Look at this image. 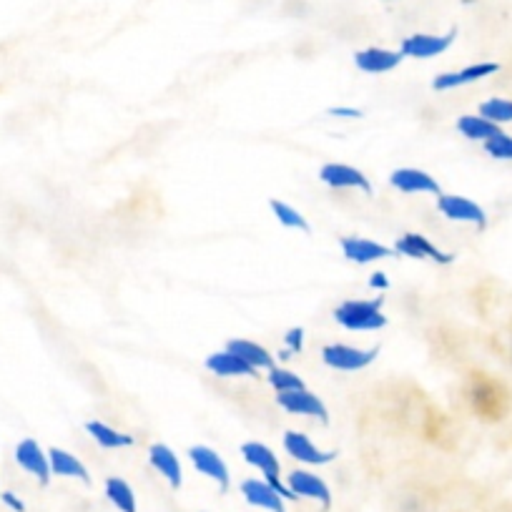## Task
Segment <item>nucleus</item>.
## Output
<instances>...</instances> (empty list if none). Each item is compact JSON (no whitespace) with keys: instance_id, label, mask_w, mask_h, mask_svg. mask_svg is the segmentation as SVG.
Returning a JSON list of instances; mask_svg holds the SVG:
<instances>
[{"instance_id":"obj_20","label":"nucleus","mask_w":512,"mask_h":512,"mask_svg":"<svg viewBox=\"0 0 512 512\" xmlns=\"http://www.w3.org/2000/svg\"><path fill=\"white\" fill-rule=\"evenodd\" d=\"M206 369L216 377H254L256 369L246 364L244 359L236 357L234 352L224 349V352H214L206 357Z\"/></svg>"},{"instance_id":"obj_27","label":"nucleus","mask_w":512,"mask_h":512,"mask_svg":"<svg viewBox=\"0 0 512 512\" xmlns=\"http://www.w3.org/2000/svg\"><path fill=\"white\" fill-rule=\"evenodd\" d=\"M269 384L277 390V395L279 392L304 390V379L299 377L297 372H292V369H282V367L269 369Z\"/></svg>"},{"instance_id":"obj_17","label":"nucleus","mask_w":512,"mask_h":512,"mask_svg":"<svg viewBox=\"0 0 512 512\" xmlns=\"http://www.w3.org/2000/svg\"><path fill=\"white\" fill-rule=\"evenodd\" d=\"M149 462L166 482H169L174 490H179L184 485V470H181V462L176 457V452L169 445H151L149 447Z\"/></svg>"},{"instance_id":"obj_13","label":"nucleus","mask_w":512,"mask_h":512,"mask_svg":"<svg viewBox=\"0 0 512 512\" xmlns=\"http://www.w3.org/2000/svg\"><path fill=\"white\" fill-rule=\"evenodd\" d=\"M395 254H405L410 259H432L437 264H452L455 262V256L447 254V251L437 249L427 236L422 234H405L400 241L395 244Z\"/></svg>"},{"instance_id":"obj_23","label":"nucleus","mask_w":512,"mask_h":512,"mask_svg":"<svg viewBox=\"0 0 512 512\" xmlns=\"http://www.w3.org/2000/svg\"><path fill=\"white\" fill-rule=\"evenodd\" d=\"M86 432L106 450H121V447L134 445V437L126 435V432H118L113 427H108L106 422H86Z\"/></svg>"},{"instance_id":"obj_22","label":"nucleus","mask_w":512,"mask_h":512,"mask_svg":"<svg viewBox=\"0 0 512 512\" xmlns=\"http://www.w3.org/2000/svg\"><path fill=\"white\" fill-rule=\"evenodd\" d=\"M457 131H460L465 139L482 141V144L502 134V128L497 126V123L487 121L485 116H462V118H457Z\"/></svg>"},{"instance_id":"obj_16","label":"nucleus","mask_w":512,"mask_h":512,"mask_svg":"<svg viewBox=\"0 0 512 512\" xmlns=\"http://www.w3.org/2000/svg\"><path fill=\"white\" fill-rule=\"evenodd\" d=\"M390 184L402 194H435L440 196V184L435 176H430L422 169H397L392 171Z\"/></svg>"},{"instance_id":"obj_11","label":"nucleus","mask_w":512,"mask_h":512,"mask_svg":"<svg viewBox=\"0 0 512 512\" xmlns=\"http://www.w3.org/2000/svg\"><path fill=\"white\" fill-rule=\"evenodd\" d=\"M339 244H342V254L354 264L382 262V259H390L395 254V249H390V246H384L372 239H362V236H344Z\"/></svg>"},{"instance_id":"obj_3","label":"nucleus","mask_w":512,"mask_h":512,"mask_svg":"<svg viewBox=\"0 0 512 512\" xmlns=\"http://www.w3.org/2000/svg\"><path fill=\"white\" fill-rule=\"evenodd\" d=\"M377 354L379 349L349 347V344H327L322 349L324 364L337 369V372H359V369L369 367L377 359Z\"/></svg>"},{"instance_id":"obj_10","label":"nucleus","mask_w":512,"mask_h":512,"mask_svg":"<svg viewBox=\"0 0 512 512\" xmlns=\"http://www.w3.org/2000/svg\"><path fill=\"white\" fill-rule=\"evenodd\" d=\"M284 450L289 452V457L304 462V465H329L334 460V452L319 450L312 440H309L304 432L289 430L284 432Z\"/></svg>"},{"instance_id":"obj_2","label":"nucleus","mask_w":512,"mask_h":512,"mask_svg":"<svg viewBox=\"0 0 512 512\" xmlns=\"http://www.w3.org/2000/svg\"><path fill=\"white\" fill-rule=\"evenodd\" d=\"M241 457H244L251 467H256V470L262 472L264 480H267L284 500H294L292 490H289L287 485H282V477H279L282 475V465H279L277 455H274L267 445H262V442H244V445H241Z\"/></svg>"},{"instance_id":"obj_19","label":"nucleus","mask_w":512,"mask_h":512,"mask_svg":"<svg viewBox=\"0 0 512 512\" xmlns=\"http://www.w3.org/2000/svg\"><path fill=\"white\" fill-rule=\"evenodd\" d=\"M48 462H51V472L56 477H71V480L83 482V485H91V472H88V467L68 450L51 447L48 450Z\"/></svg>"},{"instance_id":"obj_12","label":"nucleus","mask_w":512,"mask_h":512,"mask_svg":"<svg viewBox=\"0 0 512 512\" xmlns=\"http://www.w3.org/2000/svg\"><path fill=\"white\" fill-rule=\"evenodd\" d=\"M319 179L327 186H332V189H359L364 194L372 191V184H369L367 176L347 164H324L322 171H319Z\"/></svg>"},{"instance_id":"obj_6","label":"nucleus","mask_w":512,"mask_h":512,"mask_svg":"<svg viewBox=\"0 0 512 512\" xmlns=\"http://www.w3.org/2000/svg\"><path fill=\"white\" fill-rule=\"evenodd\" d=\"M455 43V31L445 33V36H432V33H415V36L405 38L402 41L400 53L405 58H420V61H427V58L442 56L447 48Z\"/></svg>"},{"instance_id":"obj_26","label":"nucleus","mask_w":512,"mask_h":512,"mask_svg":"<svg viewBox=\"0 0 512 512\" xmlns=\"http://www.w3.org/2000/svg\"><path fill=\"white\" fill-rule=\"evenodd\" d=\"M480 116H485L487 121L497 123H512V101L510 98H490L480 106Z\"/></svg>"},{"instance_id":"obj_15","label":"nucleus","mask_w":512,"mask_h":512,"mask_svg":"<svg viewBox=\"0 0 512 512\" xmlns=\"http://www.w3.org/2000/svg\"><path fill=\"white\" fill-rule=\"evenodd\" d=\"M497 71H500V66L492 61L475 63V66H467V68H462V71L440 73V76L432 81V88H435V91H452V88H460V86H467V83L482 81V78L492 76V73H497Z\"/></svg>"},{"instance_id":"obj_9","label":"nucleus","mask_w":512,"mask_h":512,"mask_svg":"<svg viewBox=\"0 0 512 512\" xmlns=\"http://www.w3.org/2000/svg\"><path fill=\"white\" fill-rule=\"evenodd\" d=\"M287 487L292 490L294 497H304V500H314L322 507L332 505V490H329L327 482L322 477H317L314 472L307 470H294L287 477Z\"/></svg>"},{"instance_id":"obj_18","label":"nucleus","mask_w":512,"mask_h":512,"mask_svg":"<svg viewBox=\"0 0 512 512\" xmlns=\"http://www.w3.org/2000/svg\"><path fill=\"white\" fill-rule=\"evenodd\" d=\"M400 51H390V48H364L354 56V66L364 73H390L402 63Z\"/></svg>"},{"instance_id":"obj_5","label":"nucleus","mask_w":512,"mask_h":512,"mask_svg":"<svg viewBox=\"0 0 512 512\" xmlns=\"http://www.w3.org/2000/svg\"><path fill=\"white\" fill-rule=\"evenodd\" d=\"M277 405L282 407L289 415H302V417H317L319 422L327 425L329 422V410L322 402V397H317L314 392L304 390H292V392H279Z\"/></svg>"},{"instance_id":"obj_1","label":"nucleus","mask_w":512,"mask_h":512,"mask_svg":"<svg viewBox=\"0 0 512 512\" xmlns=\"http://www.w3.org/2000/svg\"><path fill=\"white\" fill-rule=\"evenodd\" d=\"M334 319L349 332H377L387 327L382 299H347L334 309Z\"/></svg>"},{"instance_id":"obj_14","label":"nucleus","mask_w":512,"mask_h":512,"mask_svg":"<svg viewBox=\"0 0 512 512\" xmlns=\"http://www.w3.org/2000/svg\"><path fill=\"white\" fill-rule=\"evenodd\" d=\"M241 495L244 500L249 502L251 507H259V510H267V512H287L284 507V497L269 485L267 480H244L241 482Z\"/></svg>"},{"instance_id":"obj_29","label":"nucleus","mask_w":512,"mask_h":512,"mask_svg":"<svg viewBox=\"0 0 512 512\" xmlns=\"http://www.w3.org/2000/svg\"><path fill=\"white\" fill-rule=\"evenodd\" d=\"M3 502H6V505L11 507V510H16V512H26V505H23V502L18 500V497L13 495V492H3Z\"/></svg>"},{"instance_id":"obj_8","label":"nucleus","mask_w":512,"mask_h":512,"mask_svg":"<svg viewBox=\"0 0 512 512\" xmlns=\"http://www.w3.org/2000/svg\"><path fill=\"white\" fill-rule=\"evenodd\" d=\"M16 462L28 472V475L36 477L41 485H48L53 477L51 462H48V452H43V447L36 440L26 437V440L18 442L16 447Z\"/></svg>"},{"instance_id":"obj_21","label":"nucleus","mask_w":512,"mask_h":512,"mask_svg":"<svg viewBox=\"0 0 512 512\" xmlns=\"http://www.w3.org/2000/svg\"><path fill=\"white\" fill-rule=\"evenodd\" d=\"M226 349H229V352H234L236 357L244 359L246 364H251L256 372H259V369H272L274 367L272 354H269L267 349L262 347V344L249 342V339H229V342H226Z\"/></svg>"},{"instance_id":"obj_25","label":"nucleus","mask_w":512,"mask_h":512,"mask_svg":"<svg viewBox=\"0 0 512 512\" xmlns=\"http://www.w3.org/2000/svg\"><path fill=\"white\" fill-rule=\"evenodd\" d=\"M269 206H272V211H274V216H277L279 224H284L287 229H297V231H304V234H309V221L304 219V216L299 214L294 206L284 204V201H277V199L269 201Z\"/></svg>"},{"instance_id":"obj_24","label":"nucleus","mask_w":512,"mask_h":512,"mask_svg":"<svg viewBox=\"0 0 512 512\" xmlns=\"http://www.w3.org/2000/svg\"><path fill=\"white\" fill-rule=\"evenodd\" d=\"M106 497L116 505V510L121 512H136V495L134 487L128 485L123 477H108L106 480Z\"/></svg>"},{"instance_id":"obj_7","label":"nucleus","mask_w":512,"mask_h":512,"mask_svg":"<svg viewBox=\"0 0 512 512\" xmlns=\"http://www.w3.org/2000/svg\"><path fill=\"white\" fill-rule=\"evenodd\" d=\"M189 460L191 465L196 467V472H201L204 477L214 480L221 490H229L231 485V477H229V467L226 462L221 460V455L216 450L206 445H196L189 450Z\"/></svg>"},{"instance_id":"obj_4","label":"nucleus","mask_w":512,"mask_h":512,"mask_svg":"<svg viewBox=\"0 0 512 512\" xmlns=\"http://www.w3.org/2000/svg\"><path fill=\"white\" fill-rule=\"evenodd\" d=\"M437 209L445 219L450 221H462V224H472L477 229H485L487 214L480 204H475L467 196L457 194H440L437 196Z\"/></svg>"},{"instance_id":"obj_28","label":"nucleus","mask_w":512,"mask_h":512,"mask_svg":"<svg viewBox=\"0 0 512 512\" xmlns=\"http://www.w3.org/2000/svg\"><path fill=\"white\" fill-rule=\"evenodd\" d=\"M485 151L492 156V159L512 161V136L500 134L495 136V139L485 141Z\"/></svg>"}]
</instances>
